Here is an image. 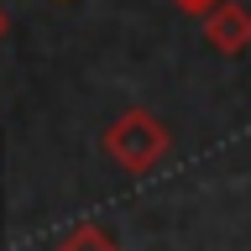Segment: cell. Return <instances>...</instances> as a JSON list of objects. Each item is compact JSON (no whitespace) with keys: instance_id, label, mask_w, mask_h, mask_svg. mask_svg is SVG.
I'll list each match as a JSON object with an SVG mask.
<instances>
[{"instance_id":"6da1fadb","label":"cell","mask_w":251,"mask_h":251,"mask_svg":"<svg viewBox=\"0 0 251 251\" xmlns=\"http://www.w3.org/2000/svg\"><path fill=\"white\" fill-rule=\"evenodd\" d=\"M168 147H173V131L147 110H126V115H115L105 126V152L126 173H152L168 157Z\"/></svg>"},{"instance_id":"7a4b0ae2","label":"cell","mask_w":251,"mask_h":251,"mask_svg":"<svg viewBox=\"0 0 251 251\" xmlns=\"http://www.w3.org/2000/svg\"><path fill=\"white\" fill-rule=\"evenodd\" d=\"M204 42L215 47V52H225V58L246 52V47H251V11L235 5V0L209 5V11H204Z\"/></svg>"},{"instance_id":"3957f363","label":"cell","mask_w":251,"mask_h":251,"mask_svg":"<svg viewBox=\"0 0 251 251\" xmlns=\"http://www.w3.org/2000/svg\"><path fill=\"white\" fill-rule=\"evenodd\" d=\"M52 251H121V246H115V241H110L100 225H78V230H68Z\"/></svg>"},{"instance_id":"277c9868","label":"cell","mask_w":251,"mask_h":251,"mask_svg":"<svg viewBox=\"0 0 251 251\" xmlns=\"http://www.w3.org/2000/svg\"><path fill=\"white\" fill-rule=\"evenodd\" d=\"M173 5H178V11H188V16H204L209 5H220V0H173Z\"/></svg>"},{"instance_id":"5b68a950","label":"cell","mask_w":251,"mask_h":251,"mask_svg":"<svg viewBox=\"0 0 251 251\" xmlns=\"http://www.w3.org/2000/svg\"><path fill=\"white\" fill-rule=\"evenodd\" d=\"M5 31H11V16H5V5H0V42H5Z\"/></svg>"},{"instance_id":"8992f818","label":"cell","mask_w":251,"mask_h":251,"mask_svg":"<svg viewBox=\"0 0 251 251\" xmlns=\"http://www.w3.org/2000/svg\"><path fill=\"white\" fill-rule=\"evenodd\" d=\"M52 5H63V0H52Z\"/></svg>"}]
</instances>
